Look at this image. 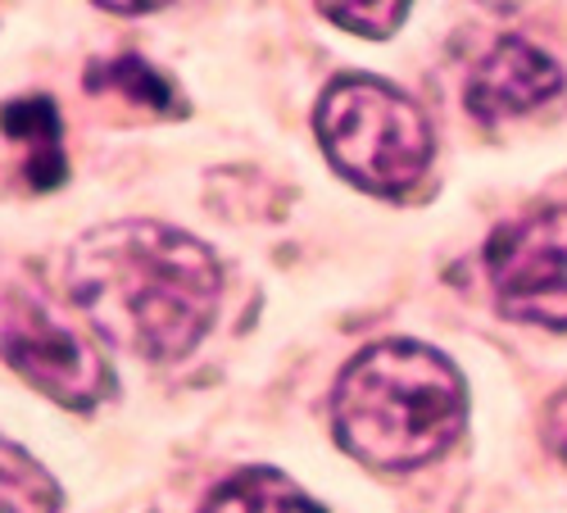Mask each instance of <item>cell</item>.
<instances>
[{
    "instance_id": "cell-1",
    "label": "cell",
    "mask_w": 567,
    "mask_h": 513,
    "mask_svg": "<svg viewBox=\"0 0 567 513\" xmlns=\"http://www.w3.org/2000/svg\"><path fill=\"white\" fill-rule=\"evenodd\" d=\"M64 287L110 346L168 363L192 355L214 328L223 268L192 232L155 218H123L73 242Z\"/></svg>"
},
{
    "instance_id": "cell-2",
    "label": "cell",
    "mask_w": 567,
    "mask_h": 513,
    "mask_svg": "<svg viewBox=\"0 0 567 513\" xmlns=\"http://www.w3.org/2000/svg\"><path fill=\"white\" fill-rule=\"evenodd\" d=\"M467 423L458 368L417 341L368 346L332 391L337 441L372 469H417L445 454Z\"/></svg>"
},
{
    "instance_id": "cell-3",
    "label": "cell",
    "mask_w": 567,
    "mask_h": 513,
    "mask_svg": "<svg viewBox=\"0 0 567 513\" xmlns=\"http://www.w3.org/2000/svg\"><path fill=\"white\" fill-rule=\"evenodd\" d=\"M318 142L350 182L400 196L432 164V127L422 110L382 78L346 73L318 101Z\"/></svg>"
},
{
    "instance_id": "cell-4",
    "label": "cell",
    "mask_w": 567,
    "mask_h": 513,
    "mask_svg": "<svg viewBox=\"0 0 567 513\" xmlns=\"http://www.w3.org/2000/svg\"><path fill=\"white\" fill-rule=\"evenodd\" d=\"M0 359L64 409H96L114 391L96 346L28 291H0Z\"/></svg>"
},
{
    "instance_id": "cell-5",
    "label": "cell",
    "mask_w": 567,
    "mask_h": 513,
    "mask_svg": "<svg viewBox=\"0 0 567 513\" xmlns=\"http://www.w3.org/2000/svg\"><path fill=\"white\" fill-rule=\"evenodd\" d=\"M486 273L508 318L567 332V205L499 227L486 246Z\"/></svg>"
},
{
    "instance_id": "cell-6",
    "label": "cell",
    "mask_w": 567,
    "mask_h": 513,
    "mask_svg": "<svg viewBox=\"0 0 567 513\" xmlns=\"http://www.w3.org/2000/svg\"><path fill=\"white\" fill-rule=\"evenodd\" d=\"M558 86H563V73L540 45H532L523 37H508L472 69L463 101L477 119L495 123V119H513V114H527V110L545 105Z\"/></svg>"
},
{
    "instance_id": "cell-7",
    "label": "cell",
    "mask_w": 567,
    "mask_h": 513,
    "mask_svg": "<svg viewBox=\"0 0 567 513\" xmlns=\"http://www.w3.org/2000/svg\"><path fill=\"white\" fill-rule=\"evenodd\" d=\"M205 513H322L291 478H281L272 469H250L236 473L214 491Z\"/></svg>"
},
{
    "instance_id": "cell-8",
    "label": "cell",
    "mask_w": 567,
    "mask_h": 513,
    "mask_svg": "<svg viewBox=\"0 0 567 513\" xmlns=\"http://www.w3.org/2000/svg\"><path fill=\"white\" fill-rule=\"evenodd\" d=\"M0 127L19 142L32 146V182L37 186H55L64 177V160H60V114L45 96H28V101H14L0 110Z\"/></svg>"
},
{
    "instance_id": "cell-9",
    "label": "cell",
    "mask_w": 567,
    "mask_h": 513,
    "mask_svg": "<svg viewBox=\"0 0 567 513\" xmlns=\"http://www.w3.org/2000/svg\"><path fill=\"white\" fill-rule=\"evenodd\" d=\"M0 513H60L55 478L10 441H0Z\"/></svg>"
},
{
    "instance_id": "cell-10",
    "label": "cell",
    "mask_w": 567,
    "mask_h": 513,
    "mask_svg": "<svg viewBox=\"0 0 567 513\" xmlns=\"http://www.w3.org/2000/svg\"><path fill=\"white\" fill-rule=\"evenodd\" d=\"M86 86H91V91H118V96H127V101H136V105H146V110H159V114H168V110L177 105L173 86H168L146 60H136V55L96 64V69L86 73Z\"/></svg>"
},
{
    "instance_id": "cell-11",
    "label": "cell",
    "mask_w": 567,
    "mask_h": 513,
    "mask_svg": "<svg viewBox=\"0 0 567 513\" xmlns=\"http://www.w3.org/2000/svg\"><path fill=\"white\" fill-rule=\"evenodd\" d=\"M318 10H322L327 23L359 32V37H372V41L395 37V28L409 14V6H400V0H382V6H318Z\"/></svg>"
},
{
    "instance_id": "cell-12",
    "label": "cell",
    "mask_w": 567,
    "mask_h": 513,
    "mask_svg": "<svg viewBox=\"0 0 567 513\" xmlns=\"http://www.w3.org/2000/svg\"><path fill=\"white\" fill-rule=\"evenodd\" d=\"M545 437H549V445L558 450V459L567 463V387L549 400V413H545Z\"/></svg>"
},
{
    "instance_id": "cell-13",
    "label": "cell",
    "mask_w": 567,
    "mask_h": 513,
    "mask_svg": "<svg viewBox=\"0 0 567 513\" xmlns=\"http://www.w3.org/2000/svg\"><path fill=\"white\" fill-rule=\"evenodd\" d=\"M101 10H110V14H151V10H164V6H155V0H141V6H123V0H101Z\"/></svg>"
}]
</instances>
